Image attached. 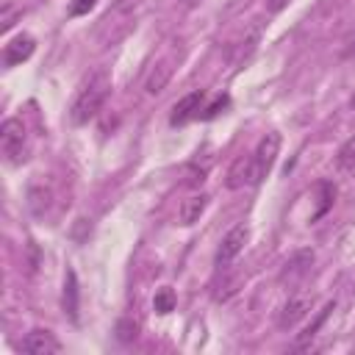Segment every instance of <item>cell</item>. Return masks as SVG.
<instances>
[{
    "mask_svg": "<svg viewBox=\"0 0 355 355\" xmlns=\"http://www.w3.org/2000/svg\"><path fill=\"white\" fill-rule=\"evenodd\" d=\"M19 347H22L25 352H31V355H55V352L64 349V344H61L50 330H42V327L25 333V338H22Z\"/></svg>",
    "mask_w": 355,
    "mask_h": 355,
    "instance_id": "6",
    "label": "cell"
},
{
    "mask_svg": "<svg viewBox=\"0 0 355 355\" xmlns=\"http://www.w3.org/2000/svg\"><path fill=\"white\" fill-rule=\"evenodd\" d=\"M333 308H336V302L330 300V302H327V305H324V308L316 313V319H313V322H311V324H308V327H305V330H302V333L294 338V349H308V347L313 344V338L319 336V327L327 322V316H330V311H333Z\"/></svg>",
    "mask_w": 355,
    "mask_h": 355,
    "instance_id": "14",
    "label": "cell"
},
{
    "mask_svg": "<svg viewBox=\"0 0 355 355\" xmlns=\"http://www.w3.org/2000/svg\"><path fill=\"white\" fill-rule=\"evenodd\" d=\"M175 305H178V297H175V291H172L169 286H164V288L155 291L153 308H155L158 313H169V311H175Z\"/></svg>",
    "mask_w": 355,
    "mask_h": 355,
    "instance_id": "15",
    "label": "cell"
},
{
    "mask_svg": "<svg viewBox=\"0 0 355 355\" xmlns=\"http://www.w3.org/2000/svg\"><path fill=\"white\" fill-rule=\"evenodd\" d=\"M108 92H111V78H108L105 69H94L89 78H83V83L78 86V92L69 103L72 125H86L89 119H94L97 111L103 108Z\"/></svg>",
    "mask_w": 355,
    "mask_h": 355,
    "instance_id": "1",
    "label": "cell"
},
{
    "mask_svg": "<svg viewBox=\"0 0 355 355\" xmlns=\"http://www.w3.org/2000/svg\"><path fill=\"white\" fill-rule=\"evenodd\" d=\"M208 169H211V161H205L202 166H200V161H194L191 166H189V186H200L202 180H205V175H208Z\"/></svg>",
    "mask_w": 355,
    "mask_h": 355,
    "instance_id": "19",
    "label": "cell"
},
{
    "mask_svg": "<svg viewBox=\"0 0 355 355\" xmlns=\"http://www.w3.org/2000/svg\"><path fill=\"white\" fill-rule=\"evenodd\" d=\"M247 239H250V227H247L244 222L233 225V227L222 236V241H219V247H216V258H214V263H216L219 269L230 266V263L241 255V250H244Z\"/></svg>",
    "mask_w": 355,
    "mask_h": 355,
    "instance_id": "4",
    "label": "cell"
},
{
    "mask_svg": "<svg viewBox=\"0 0 355 355\" xmlns=\"http://www.w3.org/2000/svg\"><path fill=\"white\" fill-rule=\"evenodd\" d=\"M311 263H313V252H311V250H300V252H294V255L283 263L280 280H283V283H286V280H300L302 275H308Z\"/></svg>",
    "mask_w": 355,
    "mask_h": 355,
    "instance_id": "11",
    "label": "cell"
},
{
    "mask_svg": "<svg viewBox=\"0 0 355 355\" xmlns=\"http://www.w3.org/2000/svg\"><path fill=\"white\" fill-rule=\"evenodd\" d=\"M25 141H28V130L22 125L19 116H8L3 125H0V150L3 155L11 161V164H19L25 155Z\"/></svg>",
    "mask_w": 355,
    "mask_h": 355,
    "instance_id": "3",
    "label": "cell"
},
{
    "mask_svg": "<svg viewBox=\"0 0 355 355\" xmlns=\"http://www.w3.org/2000/svg\"><path fill=\"white\" fill-rule=\"evenodd\" d=\"M336 166H338V169H355V136L347 139V141L338 147V153H336Z\"/></svg>",
    "mask_w": 355,
    "mask_h": 355,
    "instance_id": "16",
    "label": "cell"
},
{
    "mask_svg": "<svg viewBox=\"0 0 355 355\" xmlns=\"http://www.w3.org/2000/svg\"><path fill=\"white\" fill-rule=\"evenodd\" d=\"M169 78H172V61H169V58L155 61V64L150 67V72L144 75V94H150V97L161 94V92L166 89Z\"/></svg>",
    "mask_w": 355,
    "mask_h": 355,
    "instance_id": "9",
    "label": "cell"
},
{
    "mask_svg": "<svg viewBox=\"0 0 355 355\" xmlns=\"http://www.w3.org/2000/svg\"><path fill=\"white\" fill-rule=\"evenodd\" d=\"M33 50H36V39H33L31 33H19V36H14V39L3 47V64H6V67H17V64L28 61V58L33 55Z\"/></svg>",
    "mask_w": 355,
    "mask_h": 355,
    "instance_id": "8",
    "label": "cell"
},
{
    "mask_svg": "<svg viewBox=\"0 0 355 355\" xmlns=\"http://www.w3.org/2000/svg\"><path fill=\"white\" fill-rule=\"evenodd\" d=\"M280 155V133H266L261 136V141L255 144V150L250 153V161H252V186H258L275 166Z\"/></svg>",
    "mask_w": 355,
    "mask_h": 355,
    "instance_id": "2",
    "label": "cell"
},
{
    "mask_svg": "<svg viewBox=\"0 0 355 355\" xmlns=\"http://www.w3.org/2000/svg\"><path fill=\"white\" fill-rule=\"evenodd\" d=\"M205 208H208V194H191V197H186L183 202H180V211H178V219H180V225H194V222H200V216L205 214Z\"/></svg>",
    "mask_w": 355,
    "mask_h": 355,
    "instance_id": "12",
    "label": "cell"
},
{
    "mask_svg": "<svg viewBox=\"0 0 355 355\" xmlns=\"http://www.w3.org/2000/svg\"><path fill=\"white\" fill-rule=\"evenodd\" d=\"M225 105H227V97H219L214 105H208V108H205V114H202V116H205V119H214V116H216V114H219Z\"/></svg>",
    "mask_w": 355,
    "mask_h": 355,
    "instance_id": "21",
    "label": "cell"
},
{
    "mask_svg": "<svg viewBox=\"0 0 355 355\" xmlns=\"http://www.w3.org/2000/svg\"><path fill=\"white\" fill-rule=\"evenodd\" d=\"M205 103V92L197 89V92H189L186 97H180L175 105H172V114H169V125H186L191 122L194 116H200V108Z\"/></svg>",
    "mask_w": 355,
    "mask_h": 355,
    "instance_id": "7",
    "label": "cell"
},
{
    "mask_svg": "<svg viewBox=\"0 0 355 355\" xmlns=\"http://www.w3.org/2000/svg\"><path fill=\"white\" fill-rule=\"evenodd\" d=\"M17 17H22V8L14 6V3H3V8H0V28L3 31H11V25H14Z\"/></svg>",
    "mask_w": 355,
    "mask_h": 355,
    "instance_id": "17",
    "label": "cell"
},
{
    "mask_svg": "<svg viewBox=\"0 0 355 355\" xmlns=\"http://www.w3.org/2000/svg\"><path fill=\"white\" fill-rule=\"evenodd\" d=\"M225 186L227 189H241V186H252V161L250 155H239L225 175Z\"/></svg>",
    "mask_w": 355,
    "mask_h": 355,
    "instance_id": "10",
    "label": "cell"
},
{
    "mask_svg": "<svg viewBox=\"0 0 355 355\" xmlns=\"http://www.w3.org/2000/svg\"><path fill=\"white\" fill-rule=\"evenodd\" d=\"M139 336V324L133 319H119L116 322V338L119 341H133Z\"/></svg>",
    "mask_w": 355,
    "mask_h": 355,
    "instance_id": "18",
    "label": "cell"
},
{
    "mask_svg": "<svg viewBox=\"0 0 355 355\" xmlns=\"http://www.w3.org/2000/svg\"><path fill=\"white\" fill-rule=\"evenodd\" d=\"M94 6H97V0H72V3H69V17H83V14H89Z\"/></svg>",
    "mask_w": 355,
    "mask_h": 355,
    "instance_id": "20",
    "label": "cell"
},
{
    "mask_svg": "<svg viewBox=\"0 0 355 355\" xmlns=\"http://www.w3.org/2000/svg\"><path fill=\"white\" fill-rule=\"evenodd\" d=\"M78 311H80V288H78V275L75 269H67L64 277V313L78 322Z\"/></svg>",
    "mask_w": 355,
    "mask_h": 355,
    "instance_id": "13",
    "label": "cell"
},
{
    "mask_svg": "<svg viewBox=\"0 0 355 355\" xmlns=\"http://www.w3.org/2000/svg\"><path fill=\"white\" fill-rule=\"evenodd\" d=\"M183 3H189V6H194V3H200V0H183Z\"/></svg>",
    "mask_w": 355,
    "mask_h": 355,
    "instance_id": "23",
    "label": "cell"
},
{
    "mask_svg": "<svg viewBox=\"0 0 355 355\" xmlns=\"http://www.w3.org/2000/svg\"><path fill=\"white\" fill-rule=\"evenodd\" d=\"M288 3H291V0H266V8H269L272 14H277V11H283Z\"/></svg>",
    "mask_w": 355,
    "mask_h": 355,
    "instance_id": "22",
    "label": "cell"
},
{
    "mask_svg": "<svg viewBox=\"0 0 355 355\" xmlns=\"http://www.w3.org/2000/svg\"><path fill=\"white\" fill-rule=\"evenodd\" d=\"M311 308H313V294H308V291H294V294L280 305V311H277V327H280V330L297 327V324L311 313Z\"/></svg>",
    "mask_w": 355,
    "mask_h": 355,
    "instance_id": "5",
    "label": "cell"
}]
</instances>
